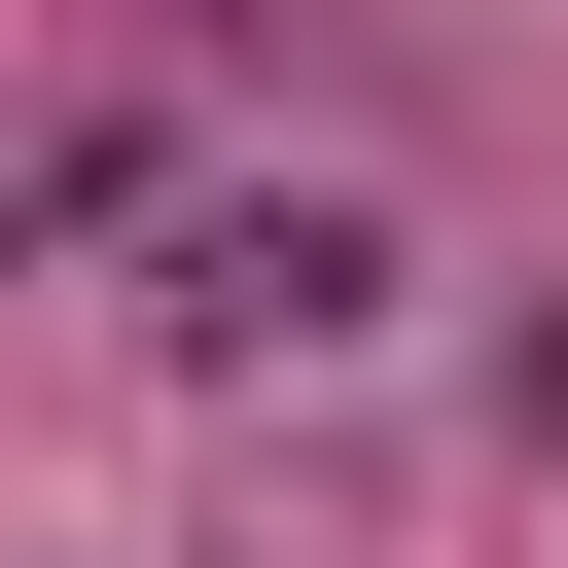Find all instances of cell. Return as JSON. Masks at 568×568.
I'll use <instances>...</instances> for the list:
<instances>
[{"instance_id":"cell-1","label":"cell","mask_w":568,"mask_h":568,"mask_svg":"<svg viewBox=\"0 0 568 568\" xmlns=\"http://www.w3.org/2000/svg\"><path fill=\"white\" fill-rule=\"evenodd\" d=\"M355 284H390V248H355V213H213V284H178V320H213V355H320V320H355Z\"/></svg>"}]
</instances>
